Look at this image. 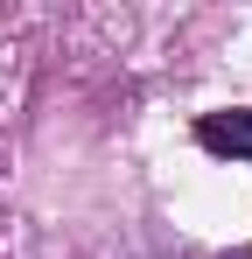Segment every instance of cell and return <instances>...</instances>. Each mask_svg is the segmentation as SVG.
I'll list each match as a JSON object with an SVG mask.
<instances>
[{"instance_id":"6da1fadb","label":"cell","mask_w":252,"mask_h":259,"mask_svg":"<svg viewBox=\"0 0 252 259\" xmlns=\"http://www.w3.org/2000/svg\"><path fill=\"white\" fill-rule=\"evenodd\" d=\"M196 147H203V154H224V161H252V105L203 112V119H196Z\"/></svg>"},{"instance_id":"7a4b0ae2","label":"cell","mask_w":252,"mask_h":259,"mask_svg":"<svg viewBox=\"0 0 252 259\" xmlns=\"http://www.w3.org/2000/svg\"><path fill=\"white\" fill-rule=\"evenodd\" d=\"M224 259H252V245H238V252H224Z\"/></svg>"}]
</instances>
